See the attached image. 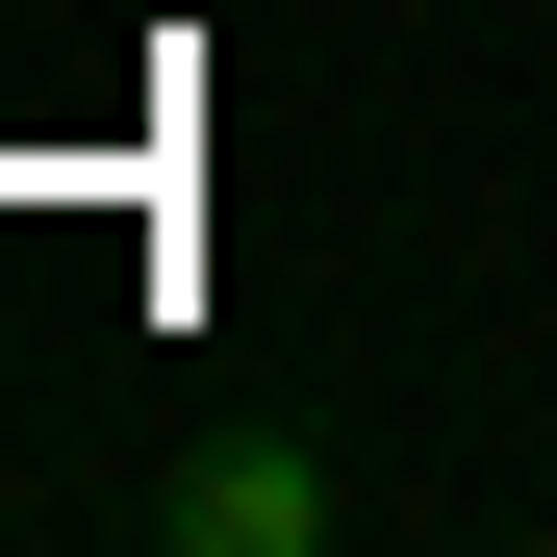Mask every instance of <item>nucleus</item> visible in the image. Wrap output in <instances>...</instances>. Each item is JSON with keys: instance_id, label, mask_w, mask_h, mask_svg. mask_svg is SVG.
I'll return each mask as SVG.
<instances>
[{"instance_id": "nucleus-1", "label": "nucleus", "mask_w": 557, "mask_h": 557, "mask_svg": "<svg viewBox=\"0 0 557 557\" xmlns=\"http://www.w3.org/2000/svg\"><path fill=\"white\" fill-rule=\"evenodd\" d=\"M152 532H177V557H330V456H305V431H203V456L152 482Z\"/></svg>"}]
</instances>
